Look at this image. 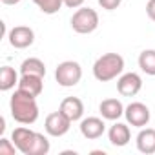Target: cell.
<instances>
[{
	"label": "cell",
	"mask_w": 155,
	"mask_h": 155,
	"mask_svg": "<svg viewBox=\"0 0 155 155\" xmlns=\"http://www.w3.org/2000/svg\"><path fill=\"white\" fill-rule=\"evenodd\" d=\"M106 119H101V117H88V119H82L81 120V133L84 139L88 140H95V139H101L106 131V124H104Z\"/></svg>",
	"instance_id": "30bf717a"
},
{
	"label": "cell",
	"mask_w": 155,
	"mask_h": 155,
	"mask_svg": "<svg viewBox=\"0 0 155 155\" xmlns=\"http://www.w3.org/2000/svg\"><path fill=\"white\" fill-rule=\"evenodd\" d=\"M9 111L15 122L18 124H33L38 119V104H37V97L22 91L17 88V91L11 95L9 99Z\"/></svg>",
	"instance_id": "7a4b0ae2"
},
{
	"label": "cell",
	"mask_w": 155,
	"mask_h": 155,
	"mask_svg": "<svg viewBox=\"0 0 155 155\" xmlns=\"http://www.w3.org/2000/svg\"><path fill=\"white\" fill-rule=\"evenodd\" d=\"M108 139L113 146L117 148H122L126 146L130 140H131V131H130V126L124 124V122H115L110 130H108Z\"/></svg>",
	"instance_id": "4fadbf2b"
},
{
	"label": "cell",
	"mask_w": 155,
	"mask_h": 155,
	"mask_svg": "<svg viewBox=\"0 0 155 155\" xmlns=\"http://www.w3.org/2000/svg\"><path fill=\"white\" fill-rule=\"evenodd\" d=\"M8 40L15 49H26L35 42V31L28 26H15L8 33Z\"/></svg>",
	"instance_id": "9c48e42d"
},
{
	"label": "cell",
	"mask_w": 155,
	"mask_h": 155,
	"mask_svg": "<svg viewBox=\"0 0 155 155\" xmlns=\"http://www.w3.org/2000/svg\"><path fill=\"white\" fill-rule=\"evenodd\" d=\"M142 90V79L139 73H124L117 81V91L122 97H135Z\"/></svg>",
	"instance_id": "ba28073f"
},
{
	"label": "cell",
	"mask_w": 155,
	"mask_h": 155,
	"mask_svg": "<svg viewBox=\"0 0 155 155\" xmlns=\"http://www.w3.org/2000/svg\"><path fill=\"white\" fill-rule=\"evenodd\" d=\"M82 79V68L75 60H64L55 69V81L62 88H73Z\"/></svg>",
	"instance_id": "5b68a950"
},
{
	"label": "cell",
	"mask_w": 155,
	"mask_h": 155,
	"mask_svg": "<svg viewBox=\"0 0 155 155\" xmlns=\"http://www.w3.org/2000/svg\"><path fill=\"white\" fill-rule=\"evenodd\" d=\"M71 128V120L58 110V111H53L46 117L44 120V130L48 135L51 137H64Z\"/></svg>",
	"instance_id": "8992f818"
},
{
	"label": "cell",
	"mask_w": 155,
	"mask_h": 155,
	"mask_svg": "<svg viewBox=\"0 0 155 155\" xmlns=\"http://www.w3.org/2000/svg\"><path fill=\"white\" fill-rule=\"evenodd\" d=\"M11 140L15 142L17 150L22 155H46V153H49V148H51L49 140L44 133L29 130V128H26V124L13 130Z\"/></svg>",
	"instance_id": "6da1fadb"
},
{
	"label": "cell",
	"mask_w": 155,
	"mask_h": 155,
	"mask_svg": "<svg viewBox=\"0 0 155 155\" xmlns=\"http://www.w3.org/2000/svg\"><path fill=\"white\" fill-rule=\"evenodd\" d=\"M18 81H20V77L15 71V68H11V66H2L0 68V90L2 91L13 90L15 86H18Z\"/></svg>",
	"instance_id": "2e32d148"
},
{
	"label": "cell",
	"mask_w": 155,
	"mask_h": 155,
	"mask_svg": "<svg viewBox=\"0 0 155 155\" xmlns=\"http://www.w3.org/2000/svg\"><path fill=\"white\" fill-rule=\"evenodd\" d=\"M124 117L128 120V124L135 126V128H144L148 126L150 119H151V113H150V108L142 102H131L126 106L124 110Z\"/></svg>",
	"instance_id": "52a82bcc"
},
{
	"label": "cell",
	"mask_w": 155,
	"mask_h": 155,
	"mask_svg": "<svg viewBox=\"0 0 155 155\" xmlns=\"http://www.w3.org/2000/svg\"><path fill=\"white\" fill-rule=\"evenodd\" d=\"M146 13H148V17L155 22V0H150V2L146 4Z\"/></svg>",
	"instance_id": "603a6c76"
},
{
	"label": "cell",
	"mask_w": 155,
	"mask_h": 155,
	"mask_svg": "<svg viewBox=\"0 0 155 155\" xmlns=\"http://www.w3.org/2000/svg\"><path fill=\"white\" fill-rule=\"evenodd\" d=\"M20 75H38V77H46V64L37 58V57H29L20 64Z\"/></svg>",
	"instance_id": "e0dca14e"
},
{
	"label": "cell",
	"mask_w": 155,
	"mask_h": 155,
	"mask_svg": "<svg viewBox=\"0 0 155 155\" xmlns=\"http://www.w3.org/2000/svg\"><path fill=\"white\" fill-rule=\"evenodd\" d=\"M2 4H6V6H15V4H18L20 0H0Z\"/></svg>",
	"instance_id": "cb8c5ba5"
},
{
	"label": "cell",
	"mask_w": 155,
	"mask_h": 155,
	"mask_svg": "<svg viewBox=\"0 0 155 155\" xmlns=\"http://www.w3.org/2000/svg\"><path fill=\"white\" fill-rule=\"evenodd\" d=\"M137 150L144 155H151L155 153V130L153 128H140L139 135H137Z\"/></svg>",
	"instance_id": "9a60e30c"
},
{
	"label": "cell",
	"mask_w": 155,
	"mask_h": 155,
	"mask_svg": "<svg viewBox=\"0 0 155 155\" xmlns=\"http://www.w3.org/2000/svg\"><path fill=\"white\" fill-rule=\"evenodd\" d=\"M124 106L119 99H104L101 104H99V111L102 115V119L106 120H119L122 115H124Z\"/></svg>",
	"instance_id": "7c38bea8"
},
{
	"label": "cell",
	"mask_w": 155,
	"mask_h": 155,
	"mask_svg": "<svg viewBox=\"0 0 155 155\" xmlns=\"http://www.w3.org/2000/svg\"><path fill=\"white\" fill-rule=\"evenodd\" d=\"M139 68L142 73L155 77V49H144L139 55Z\"/></svg>",
	"instance_id": "ac0fdd59"
},
{
	"label": "cell",
	"mask_w": 155,
	"mask_h": 155,
	"mask_svg": "<svg viewBox=\"0 0 155 155\" xmlns=\"http://www.w3.org/2000/svg\"><path fill=\"white\" fill-rule=\"evenodd\" d=\"M84 2L86 0H64V6L69 9H79V8H82Z\"/></svg>",
	"instance_id": "7402d4cb"
},
{
	"label": "cell",
	"mask_w": 155,
	"mask_h": 155,
	"mask_svg": "<svg viewBox=\"0 0 155 155\" xmlns=\"http://www.w3.org/2000/svg\"><path fill=\"white\" fill-rule=\"evenodd\" d=\"M18 90L33 95V97H38L44 90V77H38V75H20V81H18Z\"/></svg>",
	"instance_id": "5bb4252c"
},
{
	"label": "cell",
	"mask_w": 155,
	"mask_h": 155,
	"mask_svg": "<svg viewBox=\"0 0 155 155\" xmlns=\"http://www.w3.org/2000/svg\"><path fill=\"white\" fill-rule=\"evenodd\" d=\"M38 6V9L46 15H55L60 11V8L64 6V0H33Z\"/></svg>",
	"instance_id": "d6986e66"
},
{
	"label": "cell",
	"mask_w": 155,
	"mask_h": 155,
	"mask_svg": "<svg viewBox=\"0 0 155 155\" xmlns=\"http://www.w3.org/2000/svg\"><path fill=\"white\" fill-rule=\"evenodd\" d=\"M15 151H18V150L13 140L4 139V137L0 139V155H15Z\"/></svg>",
	"instance_id": "ffe728a7"
},
{
	"label": "cell",
	"mask_w": 155,
	"mask_h": 155,
	"mask_svg": "<svg viewBox=\"0 0 155 155\" xmlns=\"http://www.w3.org/2000/svg\"><path fill=\"white\" fill-rule=\"evenodd\" d=\"M124 71V58L119 53H104L93 64V77L99 82H110Z\"/></svg>",
	"instance_id": "3957f363"
},
{
	"label": "cell",
	"mask_w": 155,
	"mask_h": 155,
	"mask_svg": "<svg viewBox=\"0 0 155 155\" xmlns=\"http://www.w3.org/2000/svg\"><path fill=\"white\" fill-rule=\"evenodd\" d=\"M58 110L71 120V122H77V120H81L82 115H84V102L79 99V97H66Z\"/></svg>",
	"instance_id": "8fae6325"
},
{
	"label": "cell",
	"mask_w": 155,
	"mask_h": 155,
	"mask_svg": "<svg viewBox=\"0 0 155 155\" xmlns=\"http://www.w3.org/2000/svg\"><path fill=\"white\" fill-rule=\"evenodd\" d=\"M97 2H99V6H101L102 9L113 11V9H117V8L122 4V0H97Z\"/></svg>",
	"instance_id": "44dd1931"
},
{
	"label": "cell",
	"mask_w": 155,
	"mask_h": 155,
	"mask_svg": "<svg viewBox=\"0 0 155 155\" xmlns=\"http://www.w3.org/2000/svg\"><path fill=\"white\" fill-rule=\"evenodd\" d=\"M99 28V13L91 8H79L71 17V29L79 35H90Z\"/></svg>",
	"instance_id": "277c9868"
}]
</instances>
